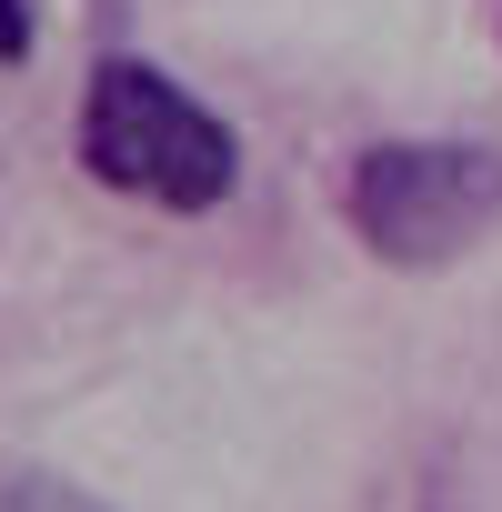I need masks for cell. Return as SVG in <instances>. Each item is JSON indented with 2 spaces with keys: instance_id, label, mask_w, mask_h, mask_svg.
<instances>
[{
  "instance_id": "obj_1",
  "label": "cell",
  "mask_w": 502,
  "mask_h": 512,
  "mask_svg": "<svg viewBox=\"0 0 502 512\" xmlns=\"http://www.w3.org/2000/svg\"><path fill=\"white\" fill-rule=\"evenodd\" d=\"M81 171L101 191H131V201H161V211H211V201L241 191V141L201 91L111 51L81 91Z\"/></svg>"
},
{
  "instance_id": "obj_2",
  "label": "cell",
  "mask_w": 502,
  "mask_h": 512,
  "mask_svg": "<svg viewBox=\"0 0 502 512\" xmlns=\"http://www.w3.org/2000/svg\"><path fill=\"white\" fill-rule=\"evenodd\" d=\"M342 221L372 262L442 272L502 221V151H482V141H372L342 181Z\"/></svg>"
},
{
  "instance_id": "obj_3",
  "label": "cell",
  "mask_w": 502,
  "mask_h": 512,
  "mask_svg": "<svg viewBox=\"0 0 502 512\" xmlns=\"http://www.w3.org/2000/svg\"><path fill=\"white\" fill-rule=\"evenodd\" d=\"M0 512H111L101 492H81L71 472H41V462H0Z\"/></svg>"
},
{
  "instance_id": "obj_4",
  "label": "cell",
  "mask_w": 502,
  "mask_h": 512,
  "mask_svg": "<svg viewBox=\"0 0 502 512\" xmlns=\"http://www.w3.org/2000/svg\"><path fill=\"white\" fill-rule=\"evenodd\" d=\"M31 31H41V21H31V0H0V61H21Z\"/></svg>"
}]
</instances>
